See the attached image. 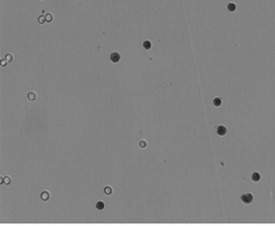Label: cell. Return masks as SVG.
Instances as JSON below:
<instances>
[{"instance_id": "obj_5", "label": "cell", "mask_w": 275, "mask_h": 226, "mask_svg": "<svg viewBox=\"0 0 275 226\" xmlns=\"http://www.w3.org/2000/svg\"><path fill=\"white\" fill-rule=\"evenodd\" d=\"M49 198H50V192H49V191L45 190V191H43V192L41 193V199H42L43 201H47Z\"/></svg>"}, {"instance_id": "obj_8", "label": "cell", "mask_w": 275, "mask_h": 226, "mask_svg": "<svg viewBox=\"0 0 275 226\" xmlns=\"http://www.w3.org/2000/svg\"><path fill=\"white\" fill-rule=\"evenodd\" d=\"M228 9H229V11L234 12V11L237 9V6H236L235 3H229V4H228Z\"/></svg>"}, {"instance_id": "obj_15", "label": "cell", "mask_w": 275, "mask_h": 226, "mask_svg": "<svg viewBox=\"0 0 275 226\" xmlns=\"http://www.w3.org/2000/svg\"><path fill=\"white\" fill-rule=\"evenodd\" d=\"M44 22H45V17H44V16H41V17L39 18V23L43 24Z\"/></svg>"}, {"instance_id": "obj_7", "label": "cell", "mask_w": 275, "mask_h": 226, "mask_svg": "<svg viewBox=\"0 0 275 226\" xmlns=\"http://www.w3.org/2000/svg\"><path fill=\"white\" fill-rule=\"evenodd\" d=\"M103 191H104V193H105L106 195L112 194V188H111V186H105L104 189H103Z\"/></svg>"}, {"instance_id": "obj_11", "label": "cell", "mask_w": 275, "mask_h": 226, "mask_svg": "<svg viewBox=\"0 0 275 226\" xmlns=\"http://www.w3.org/2000/svg\"><path fill=\"white\" fill-rule=\"evenodd\" d=\"M28 97H29V100H30V101H33V100L36 99V94H35L34 92H31V93H29Z\"/></svg>"}, {"instance_id": "obj_12", "label": "cell", "mask_w": 275, "mask_h": 226, "mask_svg": "<svg viewBox=\"0 0 275 226\" xmlns=\"http://www.w3.org/2000/svg\"><path fill=\"white\" fill-rule=\"evenodd\" d=\"M52 20V16L51 14H47V16H46V21L51 22Z\"/></svg>"}, {"instance_id": "obj_14", "label": "cell", "mask_w": 275, "mask_h": 226, "mask_svg": "<svg viewBox=\"0 0 275 226\" xmlns=\"http://www.w3.org/2000/svg\"><path fill=\"white\" fill-rule=\"evenodd\" d=\"M4 180H5V184H6V185H9V184H10V182H11V180H10V178H9V177H5V178H4Z\"/></svg>"}, {"instance_id": "obj_6", "label": "cell", "mask_w": 275, "mask_h": 226, "mask_svg": "<svg viewBox=\"0 0 275 226\" xmlns=\"http://www.w3.org/2000/svg\"><path fill=\"white\" fill-rule=\"evenodd\" d=\"M260 174H258L257 172H255V173H253L252 175H251V180L253 181V182H255V183H257V182H259L260 181Z\"/></svg>"}, {"instance_id": "obj_2", "label": "cell", "mask_w": 275, "mask_h": 226, "mask_svg": "<svg viewBox=\"0 0 275 226\" xmlns=\"http://www.w3.org/2000/svg\"><path fill=\"white\" fill-rule=\"evenodd\" d=\"M120 59H121L120 55H119L118 53H116V52L112 53L111 56H110V60H111L113 62H118L120 61Z\"/></svg>"}, {"instance_id": "obj_4", "label": "cell", "mask_w": 275, "mask_h": 226, "mask_svg": "<svg viewBox=\"0 0 275 226\" xmlns=\"http://www.w3.org/2000/svg\"><path fill=\"white\" fill-rule=\"evenodd\" d=\"M95 207H96L97 210H103V209L105 208V202H104L103 200H99V201L96 202Z\"/></svg>"}, {"instance_id": "obj_9", "label": "cell", "mask_w": 275, "mask_h": 226, "mask_svg": "<svg viewBox=\"0 0 275 226\" xmlns=\"http://www.w3.org/2000/svg\"><path fill=\"white\" fill-rule=\"evenodd\" d=\"M213 102H214V105L218 107V106H221V104H222V99L219 98V97H216V98L214 99Z\"/></svg>"}, {"instance_id": "obj_13", "label": "cell", "mask_w": 275, "mask_h": 226, "mask_svg": "<svg viewBox=\"0 0 275 226\" xmlns=\"http://www.w3.org/2000/svg\"><path fill=\"white\" fill-rule=\"evenodd\" d=\"M140 146H141V148H146L147 143H146L145 141H141V142H140Z\"/></svg>"}, {"instance_id": "obj_3", "label": "cell", "mask_w": 275, "mask_h": 226, "mask_svg": "<svg viewBox=\"0 0 275 226\" xmlns=\"http://www.w3.org/2000/svg\"><path fill=\"white\" fill-rule=\"evenodd\" d=\"M217 133H218L220 136H224V135H226V133H227V128H226L225 126H223V125H220V126L217 128Z\"/></svg>"}, {"instance_id": "obj_10", "label": "cell", "mask_w": 275, "mask_h": 226, "mask_svg": "<svg viewBox=\"0 0 275 226\" xmlns=\"http://www.w3.org/2000/svg\"><path fill=\"white\" fill-rule=\"evenodd\" d=\"M151 47H152V43H151L150 41H145V42H144V48H145V49L150 50Z\"/></svg>"}, {"instance_id": "obj_1", "label": "cell", "mask_w": 275, "mask_h": 226, "mask_svg": "<svg viewBox=\"0 0 275 226\" xmlns=\"http://www.w3.org/2000/svg\"><path fill=\"white\" fill-rule=\"evenodd\" d=\"M241 201H242L243 203H245V204H249V203H251V202H252V200H253V195H252L250 192L243 193V194H241Z\"/></svg>"}]
</instances>
